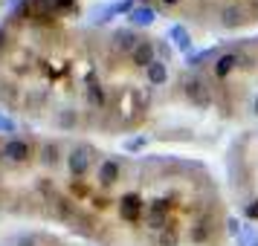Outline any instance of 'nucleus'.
Here are the masks:
<instances>
[{"instance_id":"1","label":"nucleus","mask_w":258,"mask_h":246,"mask_svg":"<svg viewBox=\"0 0 258 246\" xmlns=\"http://www.w3.org/2000/svg\"><path fill=\"white\" fill-rule=\"evenodd\" d=\"M90 165H93V148H90V145H79V148H73L70 156H67V168H70L73 177H84L90 171Z\"/></svg>"},{"instance_id":"2","label":"nucleus","mask_w":258,"mask_h":246,"mask_svg":"<svg viewBox=\"0 0 258 246\" xmlns=\"http://www.w3.org/2000/svg\"><path fill=\"white\" fill-rule=\"evenodd\" d=\"M183 90H186V96L195 102V105L206 107L212 102V93H209V84L203 81V78H198V75H183Z\"/></svg>"},{"instance_id":"3","label":"nucleus","mask_w":258,"mask_h":246,"mask_svg":"<svg viewBox=\"0 0 258 246\" xmlns=\"http://www.w3.org/2000/svg\"><path fill=\"white\" fill-rule=\"evenodd\" d=\"M134 9V0H119V3H107V6H99L93 9V24H107L110 18H116V15H131Z\"/></svg>"},{"instance_id":"4","label":"nucleus","mask_w":258,"mask_h":246,"mask_svg":"<svg viewBox=\"0 0 258 246\" xmlns=\"http://www.w3.org/2000/svg\"><path fill=\"white\" fill-rule=\"evenodd\" d=\"M142 209H145V200L140 197V194H125V197L119 200V217L125 223H134V220H140V214H142Z\"/></svg>"},{"instance_id":"5","label":"nucleus","mask_w":258,"mask_h":246,"mask_svg":"<svg viewBox=\"0 0 258 246\" xmlns=\"http://www.w3.org/2000/svg\"><path fill=\"white\" fill-rule=\"evenodd\" d=\"M3 156H6L9 162H26V159L32 156V148H29L24 139H6V145H3Z\"/></svg>"},{"instance_id":"6","label":"nucleus","mask_w":258,"mask_h":246,"mask_svg":"<svg viewBox=\"0 0 258 246\" xmlns=\"http://www.w3.org/2000/svg\"><path fill=\"white\" fill-rule=\"evenodd\" d=\"M131 61H134L137 67H145V70H148L154 61H157V47H154L151 41H140L137 49L131 52Z\"/></svg>"},{"instance_id":"7","label":"nucleus","mask_w":258,"mask_h":246,"mask_svg":"<svg viewBox=\"0 0 258 246\" xmlns=\"http://www.w3.org/2000/svg\"><path fill=\"white\" fill-rule=\"evenodd\" d=\"M119 162L116 159H105V162L99 165V186H105V188H110V186H116L119 183Z\"/></svg>"},{"instance_id":"8","label":"nucleus","mask_w":258,"mask_h":246,"mask_svg":"<svg viewBox=\"0 0 258 246\" xmlns=\"http://www.w3.org/2000/svg\"><path fill=\"white\" fill-rule=\"evenodd\" d=\"M140 44V38L134 35V29H116L113 32V49L116 52H134Z\"/></svg>"},{"instance_id":"9","label":"nucleus","mask_w":258,"mask_h":246,"mask_svg":"<svg viewBox=\"0 0 258 246\" xmlns=\"http://www.w3.org/2000/svg\"><path fill=\"white\" fill-rule=\"evenodd\" d=\"M249 21V9L246 6H241V3H235V6H226L223 9V26H241V24H246Z\"/></svg>"},{"instance_id":"10","label":"nucleus","mask_w":258,"mask_h":246,"mask_svg":"<svg viewBox=\"0 0 258 246\" xmlns=\"http://www.w3.org/2000/svg\"><path fill=\"white\" fill-rule=\"evenodd\" d=\"M131 26H140V29H145V26H151L154 21H157V12H154L151 6H134L128 15Z\"/></svg>"},{"instance_id":"11","label":"nucleus","mask_w":258,"mask_h":246,"mask_svg":"<svg viewBox=\"0 0 258 246\" xmlns=\"http://www.w3.org/2000/svg\"><path fill=\"white\" fill-rule=\"evenodd\" d=\"M241 64V55L238 52H226V55H221L218 58V64H215V78H226V75H232V70Z\"/></svg>"},{"instance_id":"12","label":"nucleus","mask_w":258,"mask_h":246,"mask_svg":"<svg viewBox=\"0 0 258 246\" xmlns=\"http://www.w3.org/2000/svg\"><path fill=\"white\" fill-rule=\"evenodd\" d=\"M168 38L174 41V47L180 49V52H191V35L186 32V26H171V32H168Z\"/></svg>"},{"instance_id":"13","label":"nucleus","mask_w":258,"mask_h":246,"mask_svg":"<svg viewBox=\"0 0 258 246\" xmlns=\"http://www.w3.org/2000/svg\"><path fill=\"white\" fill-rule=\"evenodd\" d=\"M145 72H148V81H151L154 87H163V84L168 81V67H165V61H154Z\"/></svg>"},{"instance_id":"14","label":"nucleus","mask_w":258,"mask_h":246,"mask_svg":"<svg viewBox=\"0 0 258 246\" xmlns=\"http://www.w3.org/2000/svg\"><path fill=\"white\" fill-rule=\"evenodd\" d=\"M41 162L47 165V168H55V165L61 162V151L55 142H44L41 145Z\"/></svg>"},{"instance_id":"15","label":"nucleus","mask_w":258,"mask_h":246,"mask_svg":"<svg viewBox=\"0 0 258 246\" xmlns=\"http://www.w3.org/2000/svg\"><path fill=\"white\" fill-rule=\"evenodd\" d=\"M87 102H90V105H96V107L105 105V93H102V84L93 81V78L87 81Z\"/></svg>"},{"instance_id":"16","label":"nucleus","mask_w":258,"mask_h":246,"mask_svg":"<svg viewBox=\"0 0 258 246\" xmlns=\"http://www.w3.org/2000/svg\"><path fill=\"white\" fill-rule=\"evenodd\" d=\"M148 229H154V232H163L165 226H168V214L165 211H148Z\"/></svg>"},{"instance_id":"17","label":"nucleus","mask_w":258,"mask_h":246,"mask_svg":"<svg viewBox=\"0 0 258 246\" xmlns=\"http://www.w3.org/2000/svg\"><path fill=\"white\" fill-rule=\"evenodd\" d=\"M180 243V234H177L174 226H165L163 232H160V237H157V246H177Z\"/></svg>"},{"instance_id":"18","label":"nucleus","mask_w":258,"mask_h":246,"mask_svg":"<svg viewBox=\"0 0 258 246\" xmlns=\"http://www.w3.org/2000/svg\"><path fill=\"white\" fill-rule=\"evenodd\" d=\"M195 243H203V240H209V226H206V220H200L195 229H191V234H188Z\"/></svg>"},{"instance_id":"19","label":"nucleus","mask_w":258,"mask_h":246,"mask_svg":"<svg viewBox=\"0 0 258 246\" xmlns=\"http://www.w3.org/2000/svg\"><path fill=\"white\" fill-rule=\"evenodd\" d=\"M212 55H215V49H203V52H198V55H191V58H188V67H200V64H203V61H209Z\"/></svg>"},{"instance_id":"20","label":"nucleus","mask_w":258,"mask_h":246,"mask_svg":"<svg viewBox=\"0 0 258 246\" xmlns=\"http://www.w3.org/2000/svg\"><path fill=\"white\" fill-rule=\"evenodd\" d=\"M140 148H145V136H134L125 142V151H140Z\"/></svg>"},{"instance_id":"21","label":"nucleus","mask_w":258,"mask_h":246,"mask_svg":"<svg viewBox=\"0 0 258 246\" xmlns=\"http://www.w3.org/2000/svg\"><path fill=\"white\" fill-rule=\"evenodd\" d=\"M244 214L249 217V220H258V200H249L244 206Z\"/></svg>"},{"instance_id":"22","label":"nucleus","mask_w":258,"mask_h":246,"mask_svg":"<svg viewBox=\"0 0 258 246\" xmlns=\"http://www.w3.org/2000/svg\"><path fill=\"white\" fill-rule=\"evenodd\" d=\"M0 133H15V122L3 113H0Z\"/></svg>"},{"instance_id":"23","label":"nucleus","mask_w":258,"mask_h":246,"mask_svg":"<svg viewBox=\"0 0 258 246\" xmlns=\"http://www.w3.org/2000/svg\"><path fill=\"white\" fill-rule=\"evenodd\" d=\"M52 6H55V12H70L76 6V0H52Z\"/></svg>"},{"instance_id":"24","label":"nucleus","mask_w":258,"mask_h":246,"mask_svg":"<svg viewBox=\"0 0 258 246\" xmlns=\"http://www.w3.org/2000/svg\"><path fill=\"white\" fill-rule=\"evenodd\" d=\"M151 211H165V214H168V200H165V197L151 200Z\"/></svg>"},{"instance_id":"25","label":"nucleus","mask_w":258,"mask_h":246,"mask_svg":"<svg viewBox=\"0 0 258 246\" xmlns=\"http://www.w3.org/2000/svg\"><path fill=\"white\" fill-rule=\"evenodd\" d=\"M157 52H160V55H163V61H165V64H168V61H171V47H168V44H165V41H160V44H157Z\"/></svg>"},{"instance_id":"26","label":"nucleus","mask_w":258,"mask_h":246,"mask_svg":"<svg viewBox=\"0 0 258 246\" xmlns=\"http://www.w3.org/2000/svg\"><path fill=\"white\" fill-rule=\"evenodd\" d=\"M58 125H64V128H73V125H76V116H73V113H61V116H58Z\"/></svg>"},{"instance_id":"27","label":"nucleus","mask_w":258,"mask_h":246,"mask_svg":"<svg viewBox=\"0 0 258 246\" xmlns=\"http://www.w3.org/2000/svg\"><path fill=\"white\" fill-rule=\"evenodd\" d=\"M226 232L229 234H241V223L235 220V217H229V220H226Z\"/></svg>"},{"instance_id":"28","label":"nucleus","mask_w":258,"mask_h":246,"mask_svg":"<svg viewBox=\"0 0 258 246\" xmlns=\"http://www.w3.org/2000/svg\"><path fill=\"white\" fill-rule=\"evenodd\" d=\"M18 246H35V237L32 234H21L18 237Z\"/></svg>"},{"instance_id":"29","label":"nucleus","mask_w":258,"mask_h":246,"mask_svg":"<svg viewBox=\"0 0 258 246\" xmlns=\"http://www.w3.org/2000/svg\"><path fill=\"white\" fill-rule=\"evenodd\" d=\"M3 44H6V29L0 26V49H3Z\"/></svg>"},{"instance_id":"30","label":"nucleus","mask_w":258,"mask_h":246,"mask_svg":"<svg viewBox=\"0 0 258 246\" xmlns=\"http://www.w3.org/2000/svg\"><path fill=\"white\" fill-rule=\"evenodd\" d=\"M160 3H163V6H177L180 0H160Z\"/></svg>"},{"instance_id":"31","label":"nucleus","mask_w":258,"mask_h":246,"mask_svg":"<svg viewBox=\"0 0 258 246\" xmlns=\"http://www.w3.org/2000/svg\"><path fill=\"white\" fill-rule=\"evenodd\" d=\"M255 116H258V96H255Z\"/></svg>"}]
</instances>
